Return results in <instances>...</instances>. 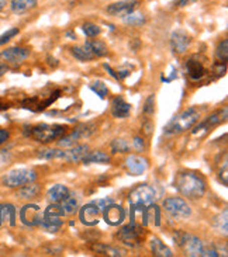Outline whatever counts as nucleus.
<instances>
[{
  "mask_svg": "<svg viewBox=\"0 0 228 257\" xmlns=\"http://www.w3.org/2000/svg\"><path fill=\"white\" fill-rule=\"evenodd\" d=\"M62 219L61 216H44L42 215V221L40 223L42 229L47 230V232H51V233H55L58 230L61 229L62 226Z\"/></svg>",
  "mask_w": 228,
  "mask_h": 257,
  "instance_id": "27",
  "label": "nucleus"
},
{
  "mask_svg": "<svg viewBox=\"0 0 228 257\" xmlns=\"http://www.w3.org/2000/svg\"><path fill=\"white\" fill-rule=\"evenodd\" d=\"M144 130H145V134H151V131H152V128H154V124H152L151 121H149V119H148V121H145V122H144Z\"/></svg>",
  "mask_w": 228,
  "mask_h": 257,
  "instance_id": "49",
  "label": "nucleus"
},
{
  "mask_svg": "<svg viewBox=\"0 0 228 257\" xmlns=\"http://www.w3.org/2000/svg\"><path fill=\"white\" fill-rule=\"evenodd\" d=\"M9 137H10V134H9L7 130H0V146L6 142L7 139H9Z\"/></svg>",
  "mask_w": 228,
  "mask_h": 257,
  "instance_id": "47",
  "label": "nucleus"
},
{
  "mask_svg": "<svg viewBox=\"0 0 228 257\" xmlns=\"http://www.w3.org/2000/svg\"><path fill=\"white\" fill-rule=\"evenodd\" d=\"M90 89L95 91L100 98H104L109 94V89H107V86L103 82H95V83H92L90 84Z\"/></svg>",
  "mask_w": 228,
  "mask_h": 257,
  "instance_id": "39",
  "label": "nucleus"
},
{
  "mask_svg": "<svg viewBox=\"0 0 228 257\" xmlns=\"http://www.w3.org/2000/svg\"><path fill=\"white\" fill-rule=\"evenodd\" d=\"M61 205H62L65 215H72V214H75L76 211H78V207H79V198H78V195H76L73 191H69L68 195L61 201Z\"/></svg>",
  "mask_w": 228,
  "mask_h": 257,
  "instance_id": "25",
  "label": "nucleus"
},
{
  "mask_svg": "<svg viewBox=\"0 0 228 257\" xmlns=\"http://www.w3.org/2000/svg\"><path fill=\"white\" fill-rule=\"evenodd\" d=\"M141 236H142V228L134 226L132 223L124 225L117 233L118 240L127 246H131V247H135L141 243Z\"/></svg>",
  "mask_w": 228,
  "mask_h": 257,
  "instance_id": "9",
  "label": "nucleus"
},
{
  "mask_svg": "<svg viewBox=\"0 0 228 257\" xmlns=\"http://www.w3.org/2000/svg\"><path fill=\"white\" fill-rule=\"evenodd\" d=\"M103 68L106 70H107V72H109V73H110V76H113L114 77V79H116V80H120V77H118V73L117 72H116V70H113L111 69V66H109V65H107V63H104L103 65Z\"/></svg>",
  "mask_w": 228,
  "mask_h": 257,
  "instance_id": "48",
  "label": "nucleus"
},
{
  "mask_svg": "<svg viewBox=\"0 0 228 257\" xmlns=\"http://www.w3.org/2000/svg\"><path fill=\"white\" fill-rule=\"evenodd\" d=\"M17 34H19V28H16V27L9 28L5 34L0 35V47H2V45H5V44H7V42L10 41L12 38H14Z\"/></svg>",
  "mask_w": 228,
  "mask_h": 257,
  "instance_id": "40",
  "label": "nucleus"
},
{
  "mask_svg": "<svg viewBox=\"0 0 228 257\" xmlns=\"http://www.w3.org/2000/svg\"><path fill=\"white\" fill-rule=\"evenodd\" d=\"M192 38L183 30H176L171 35V47H172L175 54H183L189 47H190Z\"/></svg>",
  "mask_w": 228,
  "mask_h": 257,
  "instance_id": "15",
  "label": "nucleus"
},
{
  "mask_svg": "<svg viewBox=\"0 0 228 257\" xmlns=\"http://www.w3.org/2000/svg\"><path fill=\"white\" fill-rule=\"evenodd\" d=\"M175 188L183 197L197 200L206 193V181L193 172H179L175 177Z\"/></svg>",
  "mask_w": 228,
  "mask_h": 257,
  "instance_id": "1",
  "label": "nucleus"
},
{
  "mask_svg": "<svg viewBox=\"0 0 228 257\" xmlns=\"http://www.w3.org/2000/svg\"><path fill=\"white\" fill-rule=\"evenodd\" d=\"M138 6V0H121V2H116L107 6V13L114 17H125L127 14L132 13L135 10V7Z\"/></svg>",
  "mask_w": 228,
  "mask_h": 257,
  "instance_id": "12",
  "label": "nucleus"
},
{
  "mask_svg": "<svg viewBox=\"0 0 228 257\" xmlns=\"http://www.w3.org/2000/svg\"><path fill=\"white\" fill-rule=\"evenodd\" d=\"M7 159V155L5 152H0V163H3Z\"/></svg>",
  "mask_w": 228,
  "mask_h": 257,
  "instance_id": "51",
  "label": "nucleus"
},
{
  "mask_svg": "<svg viewBox=\"0 0 228 257\" xmlns=\"http://www.w3.org/2000/svg\"><path fill=\"white\" fill-rule=\"evenodd\" d=\"M82 31L85 33L86 37L89 38H93V37H97V35L102 33V30L99 26H96L95 23H85L82 26Z\"/></svg>",
  "mask_w": 228,
  "mask_h": 257,
  "instance_id": "38",
  "label": "nucleus"
},
{
  "mask_svg": "<svg viewBox=\"0 0 228 257\" xmlns=\"http://www.w3.org/2000/svg\"><path fill=\"white\" fill-rule=\"evenodd\" d=\"M100 212H102V211L97 208L93 202L90 201L79 209V219H81V222H82L83 225H86V226H95V225L99 223Z\"/></svg>",
  "mask_w": 228,
  "mask_h": 257,
  "instance_id": "14",
  "label": "nucleus"
},
{
  "mask_svg": "<svg viewBox=\"0 0 228 257\" xmlns=\"http://www.w3.org/2000/svg\"><path fill=\"white\" fill-rule=\"evenodd\" d=\"M85 165H90V163H110V156L107 153L102 152V151H95V152H88L82 159Z\"/></svg>",
  "mask_w": 228,
  "mask_h": 257,
  "instance_id": "29",
  "label": "nucleus"
},
{
  "mask_svg": "<svg viewBox=\"0 0 228 257\" xmlns=\"http://www.w3.org/2000/svg\"><path fill=\"white\" fill-rule=\"evenodd\" d=\"M132 148H134L137 152H142V151L145 149V142H144V139L141 138V137H135L134 141H132Z\"/></svg>",
  "mask_w": 228,
  "mask_h": 257,
  "instance_id": "44",
  "label": "nucleus"
},
{
  "mask_svg": "<svg viewBox=\"0 0 228 257\" xmlns=\"http://www.w3.org/2000/svg\"><path fill=\"white\" fill-rule=\"evenodd\" d=\"M35 179H37V173L33 169H14L3 176V184L6 187L17 188L28 183H33Z\"/></svg>",
  "mask_w": 228,
  "mask_h": 257,
  "instance_id": "4",
  "label": "nucleus"
},
{
  "mask_svg": "<svg viewBox=\"0 0 228 257\" xmlns=\"http://www.w3.org/2000/svg\"><path fill=\"white\" fill-rule=\"evenodd\" d=\"M215 56L218 59V62L227 63L228 61V40H222L215 49Z\"/></svg>",
  "mask_w": 228,
  "mask_h": 257,
  "instance_id": "36",
  "label": "nucleus"
},
{
  "mask_svg": "<svg viewBox=\"0 0 228 257\" xmlns=\"http://www.w3.org/2000/svg\"><path fill=\"white\" fill-rule=\"evenodd\" d=\"M157 200V193L151 186L148 184H139L135 188H132L128 194L130 205H144V207H152Z\"/></svg>",
  "mask_w": 228,
  "mask_h": 257,
  "instance_id": "5",
  "label": "nucleus"
},
{
  "mask_svg": "<svg viewBox=\"0 0 228 257\" xmlns=\"http://www.w3.org/2000/svg\"><path fill=\"white\" fill-rule=\"evenodd\" d=\"M102 212H103L104 221L109 225H111V226H118L120 223L124 222L125 211L121 205H117V204L111 202L110 205H107Z\"/></svg>",
  "mask_w": 228,
  "mask_h": 257,
  "instance_id": "13",
  "label": "nucleus"
},
{
  "mask_svg": "<svg viewBox=\"0 0 228 257\" xmlns=\"http://www.w3.org/2000/svg\"><path fill=\"white\" fill-rule=\"evenodd\" d=\"M93 251H96L99 254H104V256H111V257H120L123 256V251H120L116 247H111L107 244L103 243H95L92 246Z\"/></svg>",
  "mask_w": 228,
  "mask_h": 257,
  "instance_id": "32",
  "label": "nucleus"
},
{
  "mask_svg": "<svg viewBox=\"0 0 228 257\" xmlns=\"http://www.w3.org/2000/svg\"><path fill=\"white\" fill-rule=\"evenodd\" d=\"M162 205L166 212L175 219H186L192 214L187 202L180 197H169V198L164 200Z\"/></svg>",
  "mask_w": 228,
  "mask_h": 257,
  "instance_id": "6",
  "label": "nucleus"
},
{
  "mask_svg": "<svg viewBox=\"0 0 228 257\" xmlns=\"http://www.w3.org/2000/svg\"><path fill=\"white\" fill-rule=\"evenodd\" d=\"M16 225V208L12 204H0V226Z\"/></svg>",
  "mask_w": 228,
  "mask_h": 257,
  "instance_id": "23",
  "label": "nucleus"
},
{
  "mask_svg": "<svg viewBox=\"0 0 228 257\" xmlns=\"http://www.w3.org/2000/svg\"><path fill=\"white\" fill-rule=\"evenodd\" d=\"M92 202H93V204H95L100 211H103L107 205H110L111 202H114V200H113L111 197H104V198H97V200H93Z\"/></svg>",
  "mask_w": 228,
  "mask_h": 257,
  "instance_id": "43",
  "label": "nucleus"
},
{
  "mask_svg": "<svg viewBox=\"0 0 228 257\" xmlns=\"http://www.w3.org/2000/svg\"><path fill=\"white\" fill-rule=\"evenodd\" d=\"M93 55V58H103L109 54V48L103 41L100 40H88L83 45Z\"/></svg>",
  "mask_w": 228,
  "mask_h": 257,
  "instance_id": "22",
  "label": "nucleus"
},
{
  "mask_svg": "<svg viewBox=\"0 0 228 257\" xmlns=\"http://www.w3.org/2000/svg\"><path fill=\"white\" fill-rule=\"evenodd\" d=\"M89 152V146L88 145H76L72 146L69 151H63L62 160L68 163H78L82 162L85 155Z\"/></svg>",
  "mask_w": 228,
  "mask_h": 257,
  "instance_id": "20",
  "label": "nucleus"
},
{
  "mask_svg": "<svg viewBox=\"0 0 228 257\" xmlns=\"http://www.w3.org/2000/svg\"><path fill=\"white\" fill-rule=\"evenodd\" d=\"M213 226L217 232H220L222 235H227L228 229V209L225 208L222 211L221 214H218L217 216H214L213 219Z\"/></svg>",
  "mask_w": 228,
  "mask_h": 257,
  "instance_id": "31",
  "label": "nucleus"
},
{
  "mask_svg": "<svg viewBox=\"0 0 228 257\" xmlns=\"http://www.w3.org/2000/svg\"><path fill=\"white\" fill-rule=\"evenodd\" d=\"M200 118V112L197 108H187L183 112H180L179 115H176L172 121H169V124L165 126L164 134L171 137V135H179L182 132L190 130L192 126L199 121Z\"/></svg>",
  "mask_w": 228,
  "mask_h": 257,
  "instance_id": "3",
  "label": "nucleus"
},
{
  "mask_svg": "<svg viewBox=\"0 0 228 257\" xmlns=\"http://www.w3.org/2000/svg\"><path fill=\"white\" fill-rule=\"evenodd\" d=\"M7 70H9V68H7V65H6V63L0 62V77L3 76V75H5V73H7Z\"/></svg>",
  "mask_w": 228,
  "mask_h": 257,
  "instance_id": "50",
  "label": "nucleus"
},
{
  "mask_svg": "<svg viewBox=\"0 0 228 257\" xmlns=\"http://www.w3.org/2000/svg\"><path fill=\"white\" fill-rule=\"evenodd\" d=\"M200 256L203 257H218V251L215 249V246H204L203 244V247H201L200 251Z\"/></svg>",
  "mask_w": 228,
  "mask_h": 257,
  "instance_id": "42",
  "label": "nucleus"
},
{
  "mask_svg": "<svg viewBox=\"0 0 228 257\" xmlns=\"http://www.w3.org/2000/svg\"><path fill=\"white\" fill-rule=\"evenodd\" d=\"M151 250L152 254L157 257H172V250L166 246L161 239L158 237H152L151 239Z\"/></svg>",
  "mask_w": 228,
  "mask_h": 257,
  "instance_id": "28",
  "label": "nucleus"
},
{
  "mask_svg": "<svg viewBox=\"0 0 228 257\" xmlns=\"http://www.w3.org/2000/svg\"><path fill=\"white\" fill-rule=\"evenodd\" d=\"M111 151L113 153H127L130 152V145L124 139H114L111 142Z\"/></svg>",
  "mask_w": 228,
  "mask_h": 257,
  "instance_id": "37",
  "label": "nucleus"
},
{
  "mask_svg": "<svg viewBox=\"0 0 228 257\" xmlns=\"http://www.w3.org/2000/svg\"><path fill=\"white\" fill-rule=\"evenodd\" d=\"M196 2H199V0H175V7H186L190 6V5H193Z\"/></svg>",
  "mask_w": 228,
  "mask_h": 257,
  "instance_id": "46",
  "label": "nucleus"
},
{
  "mask_svg": "<svg viewBox=\"0 0 228 257\" xmlns=\"http://www.w3.org/2000/svg\"><path fill=\"white\" fill-rule=\"evenodd\" d=\"M40 193H41V187L33 181V183L21 186V188L19 190V197L23 200H31V198H35Z\"/></svg>",
  "mask_w": 228,
  "mask_h": 257,
  "instance_id": "30",
  "label": "nucleus"
},
{
  "mask_svg": "<svg viewBox=\"0 0 228 257\" xmlns=\"http://www.w3.org/2000/svg\"><path fill=\"white\" fill-rule=\"evenodd\" d=\"M175 243L179 244L187 256H200L203 242L197 236L189 235L185 232H178L175 235Z\"/></svg>",
  "mask_w": 228,
  "mask_h": 257,
  "instance_id": "8",
  "label": "nucleus"
},
{
  "mask_svg": "<svg viewBox=\"0 0 228 257\" xmlns=\"http://www.w3.org/2000/svg\"><path fill=\"white\" fill-rule=\"evenodd\" d=\"M125 167L131 176H141L148 170V160L138 155H130L125 159Z\"/></svg>",
  "mask_w": 228,
  "mask_h": 257,
  "instance_id": "16",
  "label": "nucleus"
},
{
  "mask_svg": "<svg viewBox=\"0 0 228 257\" xmlns=\"http://www.w3.org/2000/svg\"><path fill=\"white\" fill-rule=\"evenodd\" d=\"M37 156L44 160H62L63 151L62 149H42V151H38Z\"/></svg>",
  "mask_w": 228,
  "mask_h": 257,
  "instance_id": "33",
  "label": "nucleus"
},
{
  "mask_svg": "<svg viewBox=\"0 0 228 257\" xmlns=\"http://www.w3.org/2000/svg\"><path fill=\"white\" fill-rule=\"evenodd\" d=\"M186 69L187 75H189V77H190L192 80H201V79L208 73V70L206 69V66L203 65V62L200 61V58H197V56H192V58L187 61Z\"/></svg>",
  "mask_w": 228,
  "mask_h": 257,
  "instance_id": "18",
  "label": "nucleus"
},
{
  "mask_svg": "<svg viewBox=\"0 0 228 257\" xmlns=\"http://www.w3.org/2000/svg\"><path fill=\"white\" fill-rule=\"evenodd\" d=\"M154 105H155V96L151 94V96L145 100V104H144L142 112H144L145 115H152V114H154V110H155Z\"/></svg>",
  "mask_w": 228,
  "mask_h": 257,
  "instance_id": "41",
  "label": "nucleus"
},
{
  "mask_svg": "<svg viewBox=\"0 0 228 257\" xmlns=\"http://www.w3.org/2000/svg\"><path fill=\"white\" fill-rule=\"evenodd\" d=\"M220 180L222 181V184L224 186H228V163L227 160L224 162V165H222V169L220 170Z\"/></svg>",
  "mask_w": 228,
  "mask_h": 257,
  "instance_id": "45",
  "label": "nucleus"
},
{
  "mask_svg": "<svg viewBox=\"0 0 228 257\" xmlns=\"http://www.w3.org/2000/svg\"><path fill=\"white\" fill-rule=\"evenodd\" d=\"M38 0H12L10 2V10L14 14H24L37 7Z\"/></svg>",
  "mask_w": 228,
  "mask_h": 257,
  "instance_id": "24",
  "label": "nucleus"
},
{
  "mask_svg": "<svg viewBox=\"0 0 228 257\" xmlns=\"http://www.w3.org/2000/svg\"><path fill=\"white\" fill-rule=\"evenodd\" d=\"M30 55V51L27 48H20V47H13V48L5 49L0 56L7 61V62L12 63H20L23 61H26Z\"/></svg>",
  "mask_w": 228,
  "mask_h": 257,
  "instance_id": "19",
  "label": "nucleus"
},
{
  "mask_svg": "<svg viewBox=\"0 0 228 257\" xmlns=\"http://www.w3.org/2000/svg\"><path fill=\"white\" fill-rule=\"evenodd\" d=\"M70 52H72V55L75 59L78 61H81V62H86V61H92V59H95L93 55L90 54L88 49L85 48V47H73V48L70 49Z\"/></svg>",
  "mask_w": 228,
  "mask_h": 257,
  "instance_id": "35",
  "label": "nucleus"
},
{
  "mask_svg": "<svg viewBox=\"0 0 228 257\" xmlns=\"http://www.w3.org/2000/svg\"><path fill=\"white\" fill-rule=\"evenodd\" d=\"M21 222L27 226H40L42 221V211L37 204H27L20 209Z\"/></svg>",
  "mask_w": 228,
  "mask_h": 257,
  "instance_id": "10",
  "label": "nucleus"
},
{
  "mask_svg": "<svg viewBox=\"0 0 228 257\" xmlns=\"http://www.w3.org/2000/svg\"><path fill=\"white\" fill-rule=\"evenodd\" d=\"M66 126L59 125V124H54V125H49V124H40V125L34 126H26V131L24 134L27 137L37 141V142H42V144H48L52 141H58V139L63 137L66 134Z\"/></svg>",
  "mask_w": 228,
  "mask_h": 257,
  "instance_id": "2",
  "label": "nucleus"
},
{
  "mask_svg": "<svg viewBox=\"0 0 228 257\" xmlns=\"http://www.w3.org/2000/svg\"><path fill=\"white\" fill-rule=\"evenodd\" d=\"M95 128H96V126H95V124H92V122L76 126L75 130L70 132V134H68V135L65 134L63 137H61V138L58 139V141H59V146H61V148H72V146H75L76 142H78L79 139L89 138L90 135L96 131Z\"/></svg>",
  "mask_w": 228,
  "mask_h": 257,
  "instance_id": "7",
  "label": "nucleus"
},
{
  "mask_svg": "<svg viewBox=\"0 0 228 257\" xmlns=\"http://www.w3.org/2000/svg\"><path fill=\"white\" fill-rule=\"evenodd\" d=\"M123 21H124L127 26L137 27V26H142V24H145V17H144V14L137 13V12L134 10L132 13L127 14L125 17H123Z\"/></svg>",
  "mask_w": 228,
  "mask_h": 257,
  "instance_id": "34",
  "label": "nucleus"
},
{
  "mask_svg": "<svg viewBox=\"0 0 228 257\" xmlns=\"http://www.w3.org/2000/svg\"><path fill=\"white\" fill-rule=\"evenodd\" d=\"M130 219L134 226L145 228L149 219V208L144 205H131L130 208Z\"/></svg>",
  "mask_w": 228,
  "mask_h": 257,
  "instance_id": "17",
  "label": "nucleus"
},
{
  "mask_svg": "<svg viewBox=\"0 0 228 257\" xmlns=\"http://www.w3.org/2000/svg\"><path fill=\"white\" fill-rule=\"evenodd\" d=\"M131 112V105L123 97H116L111 103V114L116 118H127Z\"/></svg>",
  "mask_w": 228,
  "mask_h": 257,
  "instance_id": "21",
  "label": "nucleus"
},
{
  "mask_svg": "<svg viewBox=\"0 0 228 257\" xmlns=\"http://www.w3.org/2000/svg\"><path fill=\"white\" fill-rule=\"evenodd\" d=\"M69 190L66 186L63 184H55L52 187L49 188L48 193H47V198H48L49 202H61L68 195Z\"/></svg>",
  "mask_w": 228,
  "mask_h": 257,
  "instance_id": "26",
  "label": "nucleus"
},
{
  "mask_svg": "<svg viewBox=\"0 0 228 257\" xmlns=\"http://www.w3.org/2000/svg\"><path fill=\"white\" fill-rule=\"evenodd\" d=\"M5 3H6L5 0H0V10H2L3 7H5Z\"/></svg>",
  "mask_w": 228,
  "mask_h": 257,
  "instance_id": "52",
  "label": "nucleus"
},
{
  "mask_svg": "<svg viewBox=\"0 0 228 257\" xmlns=\"http://www.w3.org/2000/svg\"><path fill=\"white\" fill-rule=\"evenodd\" d=\"M228 118V108L227 107H224L222 110H218L214 114H211L210 117L204 119L203 122H200L199 125L196 126L193 130V135H197V134H201V132H206L208 131L210 128H213V126L218 125V124H221L224 121H227Z\"/></svg>",
  "mask_w": 228,
  "mask_h": 257,
  "instance_id": "11",
  "label": "nucleus"
}]
</instances>
